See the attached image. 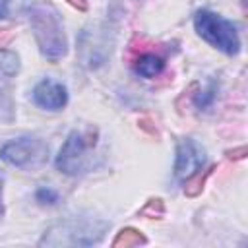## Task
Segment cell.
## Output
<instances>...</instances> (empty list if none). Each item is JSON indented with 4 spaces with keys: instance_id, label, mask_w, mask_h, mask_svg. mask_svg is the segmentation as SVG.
Masks as SVG:
<instances>
[{
    "instance_id": "8992f818",
    "label": "cell",
    "mask_w": 248,
    "mask_h": 248,
    "mask_svg": "<svg viewBox=\"0 0 248 248\" xmlns=\"http://www.w3.org/2000/svg\"><path fill=\"white\" fill-rule=\"evenodd\" d=\"M33 99L39 107L48 108V110H60L68 103V91L62 83L52 81V79H43L37 83L33 89Z\"/></svg>"
},
{
    "instance_id": "5b68a950",
    "label": "cell",
    "mask_w": 248,
    "mask_h": 248,
    "mask_svg": "<svg viewBox=\"0 0 248 248\" xmlns=\"http://www.w3.org/2000/svg\"><path fill=\"white\" fill-rule=\"evenodd\" d=\"M203 163H205V151L198 141H194L192 138H184L178 141L176 163H174V174L178 178H190L194 172L202 170Z\"/></svg>"
},
{
    "instance_id": "30bf717a",
    "label": "cell",
    "mask_w": 248,
    "mask_h": 248,
    "mask_svg": "<svg viewBox=\"0 0 248 248\" xmlns=\"http://www.w3.org/2000/svg\"><path fill=\"white\" fill-rule=\"evenodd\" d=\"M143 217H151V219H155V217H161L163 213H165V207H163V202L159 200V198H155V200H149L147 202V205L140 211Z\"/></svg>"
},
{
    "instance_id": "3957f363",
    "label": "cell",
    "mask_w": 248,
    "mask_h": 248,
    "mask_svg": "<svg viewBox=\"0 0 248 248\" xmlns=\"http://www.w3.org/2000/svg\"><path fill=\"white\" fill-rule=\"evenodd\" d=\"M95 147V140L91 136H85L81 132H72L64 145L60 147V153L56 157L58 170L66 174H79L85 172L91 165L89 151Z\"/></svg>"
},
{
    "instance_id": "ba28073f",
    "label": "cell",
    "mask_w": 248,
    "mask_h": 248,
    "mask_svg": "<svg viewBox=\"0 0 248 248\" xmlns=\"http://www.w3.org/2000/svg\"><path fill=\"white\" fill-rule=\"evenodd\" d=\"M145 242H147V238H145L138 229L128 227V229H122V231L116 234V238L112 240V246L130 248V246H140V244H145Z\"/></svg>"
},
{
    "instance_id": "277c9868",
    "label": "cell",
    "mask_w": 248,
    "mask_h": 248,
    "mask_svg": "<svg viewBox=\"0 0 248 248\" xmlns=\"http://www.w3.org/2000/svg\"><path fill=\"white\" fill-rule=\"evenodd\" d=\"M48 157V147L37 138H19L0 149V159L19 169H37Z\"/></svg>"
},
{
    "instance_id": "52a82bcc",
    "label": "cell",
    "mask_w": 248,
    "mask_h": 248,
    "mask_svg": "<svg viewBox=\"0 0 248 248\" xmlns=\"http://www.w3.org/2000/svg\"><path fill=\"white\" fill-rule=\"evenodd\" d=\"M132 66H134V72L136 74H140L143 78H155V76H159L163 72L165 58L159 56V54H155V52H143V54H140L132 62Z\"/></svg>"
},
{
    "instance_id": "9c48e42d",
    "label": "cell",
    "mask_w": 248,
    "mask_h": 248,
    "mask_svg": "<svg viewBox=\"0 0 248 248\" xmlns=\"http://www.w3.org/2000/svg\"><path fill=\"white\" fill-rule=\"evenodd\" d=\"M213 170V167L209 169V170H203V174L198 170V172H194L188 180H186V186H184V192H186V196H196V194H200L202 192V188H203V184H205V178L209 176V172Z\"/></svg>"
},
{
    "instance_id": "5bb4252c",
    "label": "cell",
    "mask_w": 248,
    "mask_h": 248,
    "mask_svg": "<svg viewBox=\"0 0 248 248\" xmlns=\"http://www.w3.org/2000/svg\"><path fill=\"white\" fill-rule=\"evenodd\" d=\"M68 4H72L74 8H78V10H81V12H85L87 10V0H66Z\"/></svg>"
},
{
    "instance_id": "6da1fadb",
    "label": "cell",
    "mask_w": 248,
    "mask_h": 248,
    "mask_svg": "<svg viewBox=\"0 0 248 248\" xmlns=\"http://www.w3.org/2000/svg\"><path fill=\"white\" fill-rule=\"evenodd\" d=\"M29 21L41 52L48 60L62 58L68 50V43L56 10L46 4H33L29 8Z\"/></svg>"
},
{
    "instance_id": "2e32d148",
    "label": "cell",
    "mask_w": 248,
    "mask_h": 248,
    "mask_svg": "<svg viewBox=\"0 0 248 248\" xmlns=\"http://www.w3.org/2000/svg\"><path fill=\"white\" fill-rule=\"evenodd\" d=\"M8 14V0H0V17Z\"/></svg>"
},
{
    "instance_id": "7c38bea8",
    "label": "cell",
    "mask_w": 248,
    "mask_h": 248,
    "mask_svg": "<svg viewBox=\"0 0 248 248\" xmlns=\"http://www.w3.org/2000/svg\"><path fill=\"white\" fill-rule=\"evenodd\" d=\"M37 198H39V202H43V203H54V202H56V194H54L52 190H48V188L39 190V192H37Z\"/></svg>"
},
{
    "instance_id": "9a60e30c",
    "label": "cell",
    "mask_w": 248,
    "mask_h": 248,
    "mask_svg": "<svg viewBox=\"0 0 248 248\" xmlns=\"http://www.w3.org/2000/svg\"><path fill=\"white\" fill-rule=\"evenodd\" d=\"M244 155H246V147H238V149H234V151H229V157H231V159H232V157H234V159H242Z\"/></svg>"
},
{
    "instance_id": "e0dca14e",
    "label": "cell",
    "mask_w": 248,
    "mask_h": 248,
    "mask_svg": "<svg viewBox=\"0 0 248 248\" xmlns=\"http://www.w3.org/2000/svg\"><path fill=\"white\" fill-rule=\"evenodd\" d=\"M0 213H2V178H0Z\"/></svg>"
},
{
    "instance_id": "7a4b0ae2",
    "label": "cell",
    "mask_w": 248,
    "mask_h": 248,
    "mask_svg": "<svg viewBox=\"0 0 248 248\" xmlns=\"http://www.w3.org/2000/svg\"><path fill=\"white\" fill-rule=\"evenodd\" d=\"M194 27L203 41L223 50L225 54H236L240 50V39H238L236 27L229 19L209 10H200L194 16Z\"/></svg>"
},
{
    "instance_id": "4fadbf2b",
    "label": "cell",
    "mask_w": 248,
    "mask_h": 248,
    "mask_svg": "<svg viewBox=\"0 0 248 248\" xmlns=\"http://www.w3.org/2000/svg\"><path fill=\"white\" fill-rule=\"evenodd\" d=\"M12 39H14V31H12L10 27H4V29H0V48L8 46V45L12 43Z\"/></svg>"
},
{
    "instance_id": "8fae6325",
    "label": "cell",
    "mask_w": 248,
    "mask_h": 248,
    "mask_svg": "<svg viewBox=\"0 0 248 248\" xmlns=\"http://www.w3.org/2000/svg\"><path fill=\"white\" fill-rule=\"evenodd\" d=\"M10 56H12V54H6V52H0V74H12V72H10L8 68H6V64L17 70V58H12L10 62H6V60H8Z\"/></svg>"
}]
</instances>
